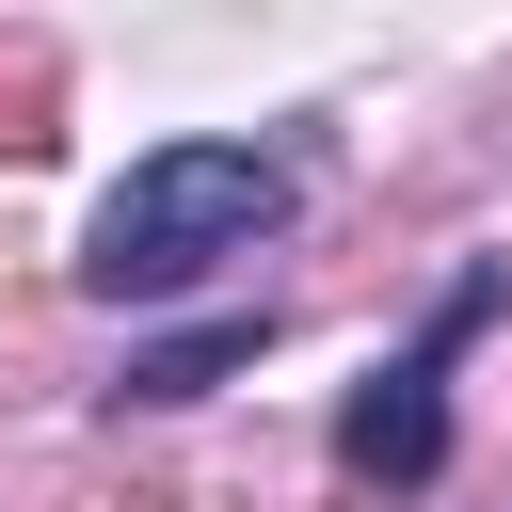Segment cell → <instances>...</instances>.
<instances>
[{
    "label": "cell",
    "mask_w": 512,
    "mask_h": 512,
    "mask_svg": "<svg viewBox=\"0 0 512 512\" xmlns=\"http://www.w3.org/2000/svg\"><path fill=\"white\" fill-rule=\"evenodd\" d=\"M496 304H512V256H464V272H448V304H432V336H416L400 368H368V384H352V416H336V464H352V480L416 496V480L448 464V352H464Z\"/></svg>",
    "instance_id": "7a4b0ae2"
},
{
    "label": "cell",
    "mask_w": 512,
    "mask_h": 512,
    "mask_svg": "<svg viewBox=\"0 0 512 512\" xmlns=\"http://www.w3.org/2000/svg\"><path fill=\"white\" fill-rule=\"evenodd\" d=\"M272 224H288V160H272V144H160V160H128V176L96 192L80 288H96V304H160V288H192L208 256H240V240H272Z\"/></svg>",
    "instance_id": "6da1fadb"
},
{
    "label": "cell",
    "mask_w": 512,
    "mask_h": 512,
    "mask_svg": "<svg viewBox=\"0 0 512 512\" xmlns=\"http://www.w3.org/2000/svg\"><path fill=\"white\" fill-rule=\"evenodd\" d=\"M272 352V320L256 304H224V320H192V336H160V352H128V400H208L224 368H256Z\"/></svg>",
    "instance_id": "3957f363"
}]
</instances>
